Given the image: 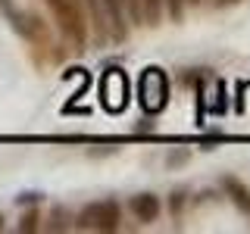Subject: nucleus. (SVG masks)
<instances>
[{"instance_id": "1", "label": "nucleus", "mask_w": 250, "mask_h": 234, "mask_svg": "<svg viewBox=\"0 0 250 234\" xmlns=\"http://www.w3.org/2000/svg\"><path fill=\"white\" fill-rule=\"evenodd\" d=\"M138 103L147 116H160L169 106V75L160 66L141 69L138 78Z\"/></svg>"}, {"instance_id": "2", "label": "nucleus", "mask_w": 250, "mask_h": 234, "mask_svg": "<svg viewBox=\"0 0 250 234\" xmlns=\"http://www.w3.org/2000/svg\"><path fill=\"white\" fill-rule=\"evenodd\" d=\"M47 10H50L57 28L62 31V38H66L75 50H82V47L88 44V22H84V16H82L75 0H47Z\"/></svg>"}, {"instance_id": "3", "label": "nucleus", "mask_w": 250, "mask_h": 234, "mask_svg": "<svg viewBox=\"0 0 250 234\" xmlns=\"http://www.w3.org/2000/svg\"><path fill=\"white\" fill-rule=\"evenodd\" d=\"M97 94H100V106L106 113H122L125 106L131 103V81L125 75V69L119 66H109L104 75H100V84H97Z\"/></svg>"}, {"instance_id": "4", "label": "nucleus", "mask_w": 250, "mask_h": 234, "mask_svg": "<svg viewBox=\"0 0 250 234\" xmlns=\"http://www.w3.org/2000/svg\"><path fill=\"white\" fill-rule=\"evenodd\" d=\"M119 222H122V209H119V203L116 200H97V203H88V206L78 213L75 218V228H82V231H116L119 228Z\"/></svg>"}, {"instance_id": "5", "label": "nucleus", "mask_w": 250, "mask_h": 234, "mask_svg": "<svg viewBox=\"0 0 250 234\" xmlns=\"http://www.w3.org/2000/svg\"><path fill=\"white\" fill-rule=\"evenodd\" d=\"M104 6V19H106V31H109V41L122 44L128 38V22H125V10H122V0H100Z\"/></svg>"}, {"instance_id": "6", "label": "nucleus", "mask_w": 250, "mask_h": 234, "mask_svg": "<svg viewBox=\"0 0 250 234\" xmlns=\"http://www.w3.org/2000/svg\"><path fill=\"white\" fill-rule=\"evenodd\" d=\"M78 10H82L84 22H88L91 35L97 44H106L109 41V31H106V19H104V6H100V0H75Z\"/></svg>"}, {"instance_id": "7", "label": "nucleus", "mask_w": 250, "mask_h": 234, "mask_svg": "<svg viewBox=\"0 0 250 234\" xmlns=\"http://www.w3.org/2000/svg\"><path fill=\"white\" fill-rule=\"evenodd\" d=\"M128 209H131V215L138 218V222H156V215H160V209H163V203L156 194H135V197L128 200Z\"/></svg>"}, {"instance_id": "8", "label": "nucleus", "mask_w": 250, "mask_h": 234, "mask_svg": "<svg viewBox=\"0 0 250 234\" xmlns=\"http://www.w3.org/2000/svg\"><path fill=\"white\" fill-rule=\"evenodd\" d=\"M222 191H225V197H229L241 213H250V187L241 181L238 175H225L222 178Z\"/></svg>"}, {"instance_id": "9", "label": "nucleus", "mask_w": 250, "mask_h": 234, "mask_svg": "<svg viewBox=\"0 0 250 234\" xmlns=\"http://www.w3.org/2000/svg\"><path fill=\"white\" fill-rule=\"evenodd\" d=\"M209 113L213 116L229 113V84H225L222 78H216V84H213V103H209Z\"/></svg>"}, {"instance_id": "10", "label": "nucleus", "mask_w": 250, "mask_h": 234, "mask_svg": "<svg viewBox=\"0 0 250 234\" xmlns=\"http://www.w3.org/2000/svg\"><path fill=\"white\" fill-rule=\"evenodd\" d=\"M141 10H144V25H160L163 0H141Z\"/></svg>"}, {"instance_id": "11", "label": "nucleus", "mask_w": 250, "mask_h": 234, "mask_svg": "<svg viewBox=\"0 0 250 234\" xmlns=\"http://www.w3.org/2000/svg\"><path fill=\"white\" fill-rule=\"evenodd\" d=\"M69 222H75V218L69 215L62 206H53L50 218H47V231H66V228H69Z\"/></svg>"}, {"instance_id": "12", "label": "nucleus", "mask_w": 250, "mask_h": 234, "mask_svg": "<svg viewBox=\"0 0 250 234\" xmlns=\"http://www.w3.org/2000/svg\"><path fill=\"white\" fill-rule=\"evenodd\" d=\"M16 228H19L22 234H35L38 228H41V213H38L35 206H31V209H25V213H22V218H19V225H16Z\"/></svg>"}, {"instance_id": "13", "label": "nucleus", "mask_w": 250, "mask_h": 234, "mask_svg": "<svg viewBox=\"0 0 250 234\" xmlns=\"http://www.w3.org/2000/svg\"><path fill=\"white\" fill-rule=\"evenodd\" d=\"M185 6H188V0H163V10L169 13L172 22H182L185 19Z\"/></svg>"}, {"instance_id": "14", "label": "nucleus", "mask_w": 250, "mask_h": 234, "mask_svg": "<svg viewBox=\"0 0 250 234\" xmlns=\"http://www.w3.org/2000/svg\"><path fill=\"white\" fill-rule=\"evenodd\" d=\"M122 10L135 25H144V10H141V0H122Z\"/></svg>"}, {"instance_id": "15", "label": "nucleus", "mask_w": 250, "mask_h": 234, "mask_svg": "<svg viewBox=\"0 0 250 234\" xmlns=\"http://www.w3.org/2000/svg\"><path fill=\"white\" fill-rule=\"evenodd\" d=\"M188 159H191V150H185V147H178V150H169V153H166V166H169V169L185 166Z\"/></svg>"}, {"instance_id": "16", "label": "nucleus", "mask_w": 250, "mask_h": 234, "mask_svg": "<svg viewBox=\"0 0 250 234\" xmlns=\"http://www.w3.org/2000/svg\"><path fill=\"white\" fill-rule=\"evenodd\" d=\"M41 200H44V194H38V191H25V194H19V197H16L19 206H35V203H41Z\"/></svg>"}, {"instance_id": "17", "label": "nucleus", "mask_w": 250, "mask_h": 234, "mask_svg": "<svg viewBox=\"0 0 250 234\" xmlns=\"http://www.w3.org/2000/svg\"><path fill=\"white\" fill-rule=\"evenodd\" d=\"M222 140V131H207V135H200V147L203 150H209L213 144H219Z\"/></svg>"}, {"instance_id": "18", "label": "nucleus", "mask_w": 250, "mask_h": 234, "mask_svg": "<svg viewBox=\"0 0 250 234\" xmlns=\"http://www.w3.org/2000/svg\"><path fill=\"white\" fill-rule=\"evenodd\" d=\"M169 209H172V215H175V213H182V209H185V191L172 194V200H169Z\"/></svg>"}, {"instance_id": "19", "label": "nucleus", "mask_w": 250, "mask_h": 234, "mask_svg": "<svg viewBox=\"0 0 250 234\" xmlns=\"http://www.w3.org/2000/svg\"><path fill=\"white\" fill-rule=\"evenodd\" d=\"M153 128H156V125H153L150 119H141V122H138V131H153Z\"/></svg>"}, {"instance_id": "20", "label": "nucleus", "mask_w": 250, "mask_h": 234, "mask_svg": "<svg viewBox=\"0 0 250 234\" xmlns=\"http://www.w3.org/2000/svg\"><path fill=\"white\" fill-rule=\"evenodd\" d=\"M234 3H241V0H216V6H234Z\"/></svg>"}, {"instance_id": "21", "label": "nucleus", "mask_w": 250, "mask_h": 234, "mask_svg": "<svg viewBox=\"0 0 250 234\" xmlns=\"http://www.w3.org/2000/svg\"><path fill=\"white\" fill-rule=\"evenodd\" d=\"M188 3H194V6H200V0H188Z\"/></svg>"}, {"instance_id": "22", "label": "nucleus", "mask_w": 250, "mask_h": 234, "mask_svg": "<svg viewBox=\"0 0 250 234\" xmlns=\"http://www.w3.org/2000/svg\"><path fill=\"white\" fill-rule=\"evenodd\" d=\"M0 231H3V215H0Z\"/></svg>"}]
</instances>
